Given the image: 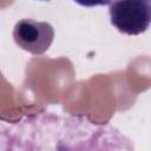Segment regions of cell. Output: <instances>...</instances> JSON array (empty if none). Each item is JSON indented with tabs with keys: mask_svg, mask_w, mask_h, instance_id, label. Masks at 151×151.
Returning a JSON list of instances; mask_svg holds the SVG:
<instances>
[{
	"mask_svg": "<svg viewBox=\"0 0 151 151\" xmlns=\"http://www.w3.org/2000/svg\"><path fill=\"white\" fill-rule=\"evenodd\" d=\"M111 24L122 33L138 35L144 33L151 20L150 1H113L109 4Z\"/></svg>",
	"mask_w": 151,
	"mask_h": 151,
	"instance_id": "obj_1",
	"label": "cell"
},
{
	"mask_svg": "<svg viewBox=\"0 0 151 151\" xmlns=\"http://www.w3.org/2000/svg\"><path fill=\"white\" fill-rule=\"evenodd\" d=\"M54 38V29L46 21H37L33 19L19 20L13 29V39L15 44L35 55L45 53L51 46Z\"/></svg>",
	"mask_w": 151,
	"mask_h": 151,
	"instance_id": "obj_2",
	"label": "cell"
}]
</instances>
